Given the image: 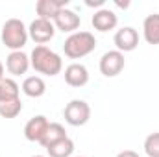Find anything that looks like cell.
Wrapping results in <instances>:
<instances>
[{
  "label": "cell",
  "mask_w": 159,
  "mask_h": 157,
  "mask_svg": "<svg viewBox=\"0 0 159 157\" xmlns=\"http://www.w3.org/2000/svg\"><path fill=\"white\" fill-rule=\"evenodd\" d=\"M30 65L35 72L44 74V76H57L63 69V61L59 57V54H56L54 50H50L48 46L41 44L32 50L30 56Z\"/></svg>",
  "instance_id": "obj_1"
},
{
  "label": "cell",
  "mask_w": 159,
  "mask_h": 157,
  "mask_svg": "<svg viewBox=\"0 0 159 157\" xmlns=\"http://www.w3.org/2000/svg\"><path fill=\"white\" fill-rule=\"evenodd\" d=\"M94 48H96V39L91 32H74L63 43V52L70 59H81L91 52H94Z\"/></svg>",
  "instance_id": "obj_2"
},
{
  "label": "cell",
  "mask_w": 159,
  "mask_h": 157,
  "mask_svg": "<svg viewBox=\"0 0 159 157\" xmlns=\"http://www.w3.org/2000/svg\"><path fill=\"white\" fill-rule=\"evenodd\" d=\"M2 43L11 50V52H19L24 48V44L28 43V28L24 26V22L20 19H7L2 26Z\"/></svg>",
  "instance_id": "obj_3"
},
{
  "label": "cell",
  "mask_w": 159,
  "mask_h": 157,
  "mask_svg": "<svg viewBox=\"0 0 159 157\" xmlns=\"http://www.w3.org/2000/svg\"><path fill=\"white\" fill-rule=\"evenodd\" d=\"M63 117L69 126H85L91 118V107L85 100H70L63 109Z\"/></svg>",
  "instance_id": "obj_4"
},
{
  "label": "cell",
  "mask_w": 159,
  "mask_h": 157,
  "mask_svg": "<svg viewBox=\"0 0 159 157\" xmlns=\"http://www.w3.org/2000/svg\"><path fill=\"white\" fill-rule=\"evenodd\" d=\"M124 65H126V59H124V54L119 50H109L106 52L102 57H100V72L106 76V78H115L119 76L120 72L124 70Z\"/></svg>",
  "instance_id": "obj_5"
},
{
  "label": "cell",
  "mask_w": 159,
  "mask_h": 157,
  "mask_svg": "<svg viewBox=\"0 0 159 157\" xmlns=\"http://www.w3.org/2000/svg\"><path fill=\"white\" fill-rule=\"evenodd\" d=\"M28 35H30V39L34 41L37 46H41V44H44V43L54 39L56 26H54L52 20H46V19H39L37 17L35 20H32V24L28 28Z\"/></svg>",
  "instance_id": "obj_6"
},
{
  "label": "cell",
  "mask_w": 159,
  "mask_h": 157,
  "mask_svg": "<svg viewBox=\"0 0 159 157\" xmlns=\"http://www.w3.org/2000/svg\"><path fill=\"white\" fill-rule=\"evenodd\" d=\"M52 22H54V26H56L59 32H63V34H74L80 28V24H81V19H80V15L76 11H72V9H69V7H63V9L54 17Z\"/></svg>",
  "instance_id": "obj_7"
},
{
  "label": "cell",
  "mask_w": 159,
  "mask_h": 157,
  "mask_svg": "<svg viewBox=\"0 0 159 157\" xmlns=\"http://www.w3.org/2000/svg\"><path fill=\"white\" fill-rule=\"evenodd\" d=\"M113 43H115L117 50L122 52V54H124V52H133V50L139 46V34H137L135 28L124 26V28L117 30V34H115V37H113Z\"/></svg>",
  "instance_id": "obj_8"
},
{
  "label": "cell",
  "mask_w": 159,
  "mask_h": 157,
  "mask_svg": "<svg viewBox=\"0 0 159 157\" xmlns=\"http://www.w3.org/2000/svg\"><path fill=\"white\" fill-rule=\"evenodd\" d=\"M91 24H93L94 30L106 34V32L117 28L119 17H117L115 11H111V9H107V7H100L98 11H94V15H93V19H91Z\"/></svg>",
  "instance_id": "obj_9"
},
{
  "label": "cell",
  "mask_w": 159,
  "mask_h": 157,
  "mask_svg": "<svg viewBox=\"0 0 159 157\" xmlns=\"http://www.w3.org/2000/svg\"><path fill=\"white\" fill-rule=\"evenodd\" d=\"M50 122L44 115H35L34 118H30L24 126V137L30 142H41V139L44 137L46 129H48Z\"/></svg>",
  "instance_id": "obj_10"
},
{
  "label": "cell",
  "mask_w": 159,
  "mask_h": 157,
  "mask_svg": "<svg viewBox=\"0 0 159 157\" xmlns=\"http://www.w3.org/2000/svg\"><path fill=\"white\" fill-rule=\"evenodd\" d=\"M30 67H32V65H30V57H28L22 50L11 52V54L6 57V69H7V72H9L11 76H22V74L28 72Z\"/></svg>",
  "instance_id": "obj_11"
},
{
  "label": "cell",
  "mask_w": 159,
  "mask_h": 157,
  "mask_svg": "<svg viewBox=\"0 0 159 157\" xmlns=\"http://www.w3.org/2000/svg\"><path fill=\"white\" fill-rule=\"evenodd\" d=\"M65 81L70 87H83L89 83V70L81 63H70L65 69Z\"/></svg>",
  "instance_id": "obj_12"
},
{
  "label": "cell",
  "mask_w": 159,
  "mask_h": 157,
  "mask_svg": "<svg viewBox=\"0 0 159 157\" xmlns=\"http://www.w3.org/2000/svg\"><path fill=\"white\" fill-rule=\"evenodd\" d=\"M69 0H39L35 4V11L39 15V19H46V20H54V17L67 7Z\"/></svg>",
  "instance_id": "obj_13"
},
{
  "label": "cell",
  "mask_w": 159,
  "mask_h": 157,
  "mask_svg": "<svg viewBox=\"0 0 159 157\" xmlns=\"http://www.w3.org/2000/svg\"><path fill=\"white\" fill-rule=\"evenodd\" d=\"M143 37L148 44H159V13H152L144 19Z\"/></svg>",
  "instance_id": "obj_14"
},
{
  "label": "cell",
  "mask_w": 159,
  "mask_h": 157,
  "mask_svg": "<svg viewBox=\"0 0 159 157\" xmlns=\"http://www.w3.org/2000/svg\"><path fill=\"white\" fill-rule=\"evenodd\" d=\"M22 92L30 98H41L46 92V83L41 76H28L22 81Z\"/></svg>",
  "instance_id": "obj_15"
},
{
  "label": "cell",
  "mask_w": 159,
  "mask_h": 157,
  "mask_svg": "<svg viewBox=\"0 0 159 157\" xmlns=\"http://www.w3.org/2000/svg\"><path fill=\"white\" fill-rule=\"evenodd\" d=\"M46 154H48V157H70L74 154V142H72V139L65 137V139L54 142L52 146H48Z\"/></svg>",
  "instance_id": "obj_16"
},
{
  "label": "cell",
  "mask_w": 159,
  "mask_h": 157,
  "mask_svg": "<svg viewBox=\"0 0 159 157\" xmlns=\"http://www.w3.org/2000/svg\"><path fill=\"white\" fill-rule=\"evenodd\" d=\"M67 137V131H65V128L61 126V124H57V122H50V126H48V129H46V133H44V137L41 139V146L43 148H48V146H52L54 142H57V141H61V139H65Z\"/></svg>",
  "instance_id": "obj_17"
},
{
  "label": "cell",
  "mask_w": 159,
  "mask_h": 157,
  "mask_svg": "<svg viewBox=\"0 0 159 157\" xmlns=\"http://www.w3.org/2000/svg\"><path fill=\"white\" fill-rule=\"evenodd\" d=\"M20 92V87L15 79L11 78H4L0 79V102H11L17 100Z\"/></svg>",
  "instance_id": "obj_18"
},
{
  "label": "cell",
  "mask_w": 159,
  "mask_h": 157,
  "mask_svg": "<svg viewBox=\"0 0 159 157\" xmlns=\"http://www.w3.org/2000/svg\"><path fill=\"white\" fill-rule=\"evenodd\" d=\"M22 111V102L20 98L11 100V102H0V117L2 118H15Z\"/></svg>",
  "instance_id": "obj_19"
},
{
  "label": "cell",
  "mask_w": 159,
  "mask_h": 157,
  "mask_svg": "<svg viewBox=\"0 0 159 157\" xmlns=\"http://www.w3.org/2000/svg\"><path fill=\"white\" fill-rule=\"evenodd\" d=\"M144 152L148 157H159V133H150L144 139Z\"/></svg>",
  "instance_id": "obj_20"
},
{
  "label": "cell",
  "mask_w": 159,
  "mask_h": 157,
  "mask_svg": "<svg viewBox=\"0 0 159 157\" xmlns=\"http://www.w3.org/2000/svg\"><path fill=\"white\" fill-rule=\"evenodd\" d=\"M104 4H106V0H87L85 2V6H89V7H100Z\"/></svg>",
  "instance_id": "obj_21"
},
{
  "label": "cell",
  "mask_w": 159,
  "mask_h": 157,
  "mask_svg": "<svg viewBox=\"0 0 159 157\" xmlns=\"http://www.w3.org/2000/svg\"><path fill=\"white\" fill-rule=\"evenodd\" d=\"M117 157H141L137 152H133V150H124V152H120Z\"/></svg>",
  "instance_id": "obj_22"
},
{
  "label": "cell",
  "mask_w": 159,
  "mask_h": 157,
  "mask_svg": "<svg viewBox=\"0 0 159 157\" xmlns=\"http://www.w3.org/2000/svg\"><path fill=\"white\" fill-rule=\"evenodd\" d=\"M115 4L120 6V7H128V6H129V2H119V0H115Z\"/></svg>",
  "instance_id": "obj_23"
},
{
  "label": "cell",
  "mask_w": 159,
  "mask_h": 157,
  "mask_svg": "<svg viewBox=\"0 0 159 157\" xmlns=\"http://www.w3.org/2000/svg\"><path fill=\"white\" fill-rule=\"evenodd\" d=\"M4 78H6V76H4V65L0 63V79H4Z\"/></svg>",
  "instance_id": "obj_24"
},
{
  "label": "cell",
  "mask_w": 159,
  "mask_h": 157,
  "mask_svg": "<svg viewBox=\"0 0 159 157\" xmlns=\"http://www.w3.org/2000/svg\"><path fill=\"white\" fill-rule=\"evenodd\" d=\"M32 157H44V155H32Z\"/></svg>",
  "instance_id": "obj_25"
},
{
  "label": "cell",
  "mask_w": 159,
  "mask_h": 157,
  "mask_svg": "<svg viewBox=\"0 0 159 157\" xmlns=\"http://www.w3.org/2000/svg\"><path fill=\"white\" fill-rule=\"evenodd\" d=\"M78 157H83V155H78Z\"/></svg>",
  "instance_id": "obj_26"
}]
</instances>
